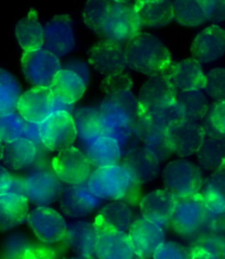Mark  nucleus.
Wrapping results in <instances>:
<instances>
[{
	"label": "nucleus",
	"mask_w": 225,
	"mask_h": 259,
	"mask_svg": "<svg viewBox=\"0 0 225 259\" xmlns=\"http://www.w3.org/2000/svg\"><path fill=\"white\" fill-rule=\"evenodd\" d=\"M72 117L75 124V129H77V135L82 143H86V141H90L101 136V133H99L98 108H78L73 112Z\"/></svg>",
	"instance_id": "f704fd0d"
},
{
	"label": "nucleus",
	"mask_w": 225,
	"mask_h": 259,
	"mask_svg": "<svg viewBox=\"0 0 225 259\" xmlns=\"http://www.w3.org/2000/svg\"><path fill=\"white\" fill-rule=\"evenodd\" d=\"M178 90L167 72L150 76L139 91V116L171 106L176 103Z\"/></svg>",
	"instance_id": "1a4fd4ad"
},
{
	"label": "nucleus",
	"mask_w": 225,
	"mask_h": 259,
	"mask_svg": "<svg viewBox=\"0 0 225 259\" xmlns=\"http://www.w3.org/2000/svg\"><path fill=\"white\" fill-rule=\"evenodd\" d=\"M131 182L136 186L155 180L159 176L160 161L153 151L145 147L130 149L122 161Z\"/></svg>",
	"instance_id": "dca6fc26"
},
{
	"label": "nucleus",
	"mask_w": 225,
	"mask_h": 259,
	"mask_svg": "<svg viewBox=\"0 0 225 259\" xmlns=\"http://www.w3.org/2000/svg\"><path fill=\"white\" fill-rule=\"evenodd\" d=\"M31 246L28 243L26 237L21 235H12L6 240L4 247V256L5 257H32L30 252Z\"/></svg>",
	"instance_id": "de8ad7c7"
},
{
	"label": "nucleus",
	"mask_w": 225,
	"mask_h": 259,
	"mask_svg": "<svg viewBox=\"0 0 225 259\" xmlns=\"http://www.w3.org/2000/svg\"><path fill=\"white\" fill-rule=\"evenodd\" d=\"M133 89V79L127 73H116L106 76L101 84V90L105 95L125 93Z\"/></svg>",
	"instance_id": "49530a36"
},
{
	"label": "nucleus",
	"mask_w": 225,
	"mask_h": 259,
	"mask_svg": "<svg viewBox=\"0 0 225 259\" xmlns=\"http://www.w3.org/2000/svg\"><path fill=\"white\" fill-rule=\"evenodd\" d=\"M127 66L145 75L154 76L167 72L171 65V53L157 36L139 32L126 42Z\"/></svg>",
	"instance_id": "f03ea898"
},
{
	"label": "nucleus",
	"mask_w": 225,
	"mask_h": 259,
	"mask_svg": "<svg viewBox=\"0 0 225 259\" xmlns=\"http://www.w3.org/2000/svg\"><path fill=\"white\" fill-rule=\"evenodd\" d=\"M83 144V152L93 168L117 165L121 160V147L114 138L98 136Z\"/></svg>",
	"instance_id": "b1692460"
},
{
	"label": "nucleus",
	"mask_w": 225,
	"mask_h": 259,
	"mask_svg": "<svg viewBox=\"0 0 225 259\" xmlns=\"http://www.w3.org/2000/svg\"><path fill=\"white\" fill-rule=\"evenodd\" d=\"M29 201L16 193L0 194V232L9 231L27 221Z\"/></svg>",
	"instance_id": "a878e982"
},
{
	"label": "nucleus",
	"mask_w": 225,
	"mask_h": 259,
	"mask_svg": "<svg viewBox=\"0 0 225 259\" xmlns=\"http://www.w3.org/2000/svg\"><path fill=\"white\" fill-rule=\"evenodd\" d=\"M165 189L174 196H186L199 193L203 186L200 166L185 159L169 162L162 172Z\"/></svg>",
	"instance_id": "423d86ee"
},
{
	"label": "nucleus",
	"mask_w": 225,
	"mask_h": 259,
	"mask_svg": "<svg viewBox=\"0 0 225 259\" xmlns=\"http://www.w3.org/2000/svg\"><path fill=\"white\" fill-rule=\"evenodd\" d=\"M52 166L56 176L65 184L86 183L93 171L84 152L74 147L59 151L52 160Z\"/></svg>",
	"instance_id": "ddd939ff"
},
{
	"label": "nucleus",
	"mask_w": 225,
	"mask_h": 259,
	"mask_svg": "<svg viewBox=\"0 0 225 259\" xmlns=\"http://www.w3.org/2000/svg\"><path fill=\"white\" fill-rule=\"evenodd\" d=\"M210 209L205 205L201 193L176 196V208L170 221L174 233L188 243L202 233Z\"/></svg>",
	"instance_id": "7ed1b4c3"
},
{
	"label": "nucleus",
	"mask_w": 225,
	"mask_h": 259,
	"mask_svg": "<svg viewBox=\"0 0 225 259\" xmlns=\"http://www.w3.org/2000/svg\"><path fill=\"white\" fill-rule=\"evenodd\" d=\"M142 26L133 3L113 2L102 29V38L121 43L140 32Z\"/></svg>",
	"instance_id": "39448f33"
},
{
	"label": "nucleus",
	"mask_w": 225,
	"mask_h": 259,
	"mask_svg": "<svg viewBox=\"0 0 225 259\" xmlns=\"http://www.w3.org/2000/svg\"><path fill=\"white\" fill-rule=\"evenodd\" d=\"M176 208V196L168 190H157L147 194L140 202L143 219L154 222L161 228L170 225Z\"/></svg>",
	"instance_id": "5701e85b"
},
{
	"label": "nucleus",
	"mask_w": 225,
	"mask_h": 259,
	"mask_svg": "<svg viewBox=\"0 0 225 259\" xmlns=\"http://www.w3.org/2000/svg\"><path fill=\"white\" fill-rule=\"evenodd\" d=\"M176 103L186 120H201L209 109L208 100L201 90L178 91Z\"/></svg>",
	"instance_id": "2f4dec72"
},
{
	"label": "nucleus",
	"mask_w": 225,
	"mask_h": 259,
	"mask_svg": "<svg viewBox=\"0 0 225 259\" xmlns=\"http://www.w3.org/2000/svg\"><path fill=\"white\" fill-rule=\"evenodd\" d=\"M133 184L127 172L118 164L94 169L87 180V187L94 194L109 201L126 197Z\"/></svg>",
	"instance_id": "0eeeda50"
},
{
	"label": "nucleus",
	"mask_w": 225,
	"mask_h": 259,
	"mask_svg": "<svg viewBox=\"0 0 225 259\" xmlns=\"http://www.w3.org/2000/svg\"><path fill=\"white\" fill-rule=\"evenodd\" d=\"M206 20L220 23L225 20V0H198Z\"/></svg>",
	"instance_id": "09e8293b"
},
{
	"label": "nucleus",
	"mask_w": 225,
	"mask_h": 259,
	"mask_svg": "<svg viewBox=\"0 0 225 259\" xmlns=\"http://www.w3.org/2000/svg\"><path fill=\"white\" fill-rule=\"evenodd\" d=\"M114 2H117V3H131L133 0H114Z\"/></svg>",
	"instance_id": "13d9d810"
},
{
	"label": "nucleus",
	"mask_w": 225,
	"mask_h": 259,
	"mask_svg": "<svg viewBox=\"0 0 225 259\" xmlns=\"http://www.w3.org/2000/svg\"><path fill=\"white\" fill-rule=\"evenodd\" d=\"M62 212L67 218H83L91 214L101 205L102 197L94 194L83 184H67L59 197Z\"/></svg>",
	"instance_id": "f3484780"
},
{
	"label": "nucleus",
	"mask_w": 225,
	"mask_h": 259,
	"mask_svg": "<svg viewBox=\"0 0 225 259\" xmlns=\"http://www.w3.org/2000/svg\"><path fill=\"white\" fill-rule=\"evenodd\" d=\"M201 120L206 136L225 137V101L212 104Z\"/></svg>",
	"instance_id": "a19ab883"
},
{
	"label": "nucleus",
	"mask_w": 225,
	"mask_h": 259,
	"mask_svg": "<svg viewBox=\"0 0 225 259\" xmlns=\"http://www.w3.org/2000/svg\"><path fill=\"white\" fill-rule=\"evenodd\" d=\"M75 43L73 20L68 15L55 16L43 27V49L59 59L72 52Z\"/></svg>",
	"instance_id": "4468645a"
},
{
	"label": "nucleus",
	"mask_w": 225,
	"mask_h": 259,
	"mask_svg": "<svg viewBox=\"0 0 225 259\" xmlns=\"http://www.w3.org/2000/svg\"><path fill=\"white\" fill-rule=\"evenodd\" d=\"M94 225L96 228V257L101 259H130L135 257L133 244L128 234L113 227L97 215Z\"/></svg>",
	"instance_id": "6e6552de"
},
{
	"label": "nucleus",
	"mask_w": 225,
	"mask_h": 259,
	"mask_svg": "<svg viewBox=\"0 0 225 259\" xmlns=\"http://www.w3.org/2000/svg\"><path fill=\"white\" fill-rule=\"evenodd\" d=\"M197 155L199 164L202 169L214 171L225 159V137H212L205 135Z\"/></svg>",
	"instance_id": "473e14b6"
},
{
	"label": "nucleus",
	"mask_w": 225,
	"mask_h": 259,
	"mask_svg": "<svg viewBox=\"0 0 225 259\" xmlns=\"http://www.w3.org/2000/svg\"><path fill=\"white\" fill-rule=\"evenodd\" d=\"M36 155L35 145L29 139L21 137L6 143L3 151V162L12 171L27 169L35 161Z\"/></svg>",
	"instance_id": "bb28decb"
},
{
	"label": "nucleus",
	"mask_w": 225,
	"mask_h": 259,
	"mask_svg": "<svg viewBox=\"0 0 225 259\" xmlns=\"http://www.w3.org/2000/svg\"><path fill=\"white\" fill-rule=\"evenodd\" d=\"M54 112H66L72 115L74 112V104H67L58 100V98H54L53 113Z\"/></svg>",
	"instance_id": "5fc2aeb1"
},
{
	"label": "nucleus",
	"mask_w": 225,
	"mask_h": 259,
	"mask_svg": "<svg viewBox=\"0 0 225 259\" xmlns=\"http://www.w3.org/2000/svg\"><path fill=\"white\" fill-rule=\"evenodd\" d=\"M191 53L200 63H211L225 54V30L211 26L200 32L192 42Z\"/></svg>",
	"instance_id": "4be33fe9"
},
{
	"label": "nucleus",
	"mask_w": 225,
	"mask_h": 259,
	"mask_svg": "<svg viewBox=\"0 0 225 259\" xmlns=\"http://www.w3.org/2000/svg\"><path fill=\"white\" fill-rule=\"evenodd\" d=\"M42 143L50 151H61L72 147L77 140L73 117L66 112H54L40 124Z\"/></svg>",
	"instance_id": "9b49d317"
},
{
	"label": "nucleus",
	"mask_w": 225,
	"mask_h": 259,
	"mask_svg": "<svg viewBox=\"0 0 225 259\" xmlns=\"http://www.w3.org/2000/svg\"><path fill=\"white\" fill-rule=\"evenodd\" d=\"M136 136H138V138L142 141L143 147L153 151L157 156L160 162L165 161L166 159L172 155V151L167 140L166 132L148 127L139 120L136 129Z\"/></svg>",
	"instance_id": "72a5a7b5"
},
{
	"label": "nucleus",
	"mask_w": 225,
	"mask_h": 259,
	"mask_svg": "<svg viewBox=\"0 0 225 259\" xmlns=\"http://www.w3.org/2000/svg\"><path fill=\"white\" fill-rule=\"evenodd\" d=\"M63 243L66 247L80 258L96 256V228L94 223L78 221L66 224Z\"/></svg>",
	"instance_id": "412c9836"
},
{
	"label": "nucleus",
	"mask_w": 225,
	"mask_h": 259,
	"mask_svg": "<svg viewBox=\"0 0 225 259\" xmlns=\"http://www.w3.org/2000/svg\"><path fill=\"white\" fill-rule=\"evenodd\" d=\"M27 122L28 120L24 119L19 112L0 116V139L3 143H10L23 137Z\"/></svg>",
	"instance_id": "37998d69"
},
{
	"label": "nucleus",
	"mask_w": 225,
	"mask_h": 259,
	"mask_svg": "<svg viewBox=\"0 0 225 259\" xmlns=\"http://www.w3.org/2000/svg\"><path fill=\"white\" fill-rule=\"evenodd\" d=\"M102 219L122 232L129 231L131 225V219H133V212L126 203L121 201H113L105 205L101 212H99Z\"/></svg>",
	"instance_id": "58836bf2"
},
{
	"label": "nucleus",
	"mask_w": 225,
	"mask_h": 259,
	"mask_svg": "<svg viewBox=\"0 0 225 259\" xmlns=\"http://www.w3.org/2000/svg\"><path fill=\"white\" fill-rule=\"evenodd\" d=\"M27 222L40 242L55 244L65 235L66 223L62 215L47 206H39L28 214Z\"/></svg>",
	"instance_id": "2eb2a0df"
},
{
	"label": "nucleus",
	"mask_w": 225,
	"mask_h": 259,
	"mask_svg": "<svg viewBox=\"0 0 225 259\" xmlns=\"http://www.w3.org/2000/svg\"><path fill=\"white\" fill-rule=\"evenodd\" d=\"M89 62L94 70L106 76L124 72L127 67L125 48L121 43L104 39L90 49Z\"/></svg>",
	"instance_id": "a211bd4d"
},
{
	"label": "nucleus",
	"mask_w": 225,
	"mask_h": 259,
	"mask_svg": "<svg viewBox=\"0 0 225 259\" xmlns=\"http://www.w3.org/2000/svg\"><path fill=\"white\" fill-rule=\"evenodd\" d=\"M155 259H192L212 258V256L196 246H183L176 242H162L153 256Z\"/></svg>",
	"instance_id": "4c0bfd02"
},
{
	"label": "nucleus",
	"mask_w": 225,
	"mask_h": 259,
	"mask_svg": "<svg viewBox=\"0 0 225 259\" xmlns=\"http://www.w3.org/2000/svg\"><path fill=\"white\" fill-rule=\"evenodd\" d=\"M23 181L28 201L36 206H47L59 200L65 188V183L56 176L52 162L30 165Z\"/></svg>",
	"instance_id": "20e7f679"
},
{
	"label": "nucleus",
	"mask_w": 225,
	"mask_h": 259,
	"mask_svg": "<svg viewBox=\"0 0 225 259\" xmlns=\"http://www.w3.org/2000/svg\"><path fill=\"white\" fill-rule=\"evenodd\" d=\"M128 235L136 257L140 258H153L156 249L165 242L164 230L154 222L143 218L131 223Z\"/></svg>",
	"instance_id": "aec40b11"
},
{
	"label": "nucleus",
	"mask_w": 225,
	"mask_h": 259,
	"mask_svg": "<svg viewBox=\"0 0 225 259\" xmlns=\"http://www.w3.org/2000/svg\"><path fill=\"white\" fill-rule=\"evenodd\" d=\"M166 134L172 153L180 158L197 153L205 137V132L201 124L183 118L171 122L167 128Z\"/></svg>",
	"instance_id": "f8f14e48"
},
{
	"label": "nucleus",
	"mask_w": 225,
	"mask_h": 259,
	"mask_svg": "<svg viewBox=\"0 0 225 259\" xmlns=\"http://www.w3.org/2000/svg\"><path fill=\"white\" fill-rule=\"evenodd\" d=\"M24 138L29 139L30 141L35 145L36 148L39 147H45V144L42 143L41 135H40V124L39 122H27L26 131H24Z\"/></svg>",
	"instance_id": "3c124183"
},
{
	"label": "nucleus",
	"mask_w": 225,
	"mask_h": 259,
	"mask_svg": "<svg viewBox=\"0 0 225 259\" xmlns=\"http://www.w3.org/2000/svg\"><path fill=\"white\" fill-rule=\"evenodd\" d=\"M201 195L212 212L225 213V159L203 182Z\"/></svg>",
	"instance_id": "c85d7f7f"
},
{
	"label": "nucleus",
	"mask_w": 225,
	"mask_h": 259,
	"mask_svg": "<svg viewBox=\"0 0 225 259\" xmlns=\"http://www.w3.org/2000/svg\"><path fill=\"white\" fill-rule=\"evenodd\" d=\"M62 69L77 73L78 75L81 76V78L83 79L86 85L89 84L90 71H89V67H87V64L84 62V61L79 60V59L68 60L63 65H62Z\"/></svg>",
	"instance_id": "8fccbe9b"
},
{
	"label": "nucleus",
	"mask_w": 225,
	"mask_h": 259,
	"mask_svg": "<svg viewBox=\"0 0 225 259\" xmlns=\"http://www.w3.org/2000/svg\"><path fill=\"white\" fill-rule=\"evenodd\" d=\"M114 0H87L84 8V22L92 31L102 38L105 18Z\"/></svg>",
	"instance_id": "ea45409f"
},
{
	"label": "nucleus",
	"mask_w": 225,
	"mask_h": 259,
	"mask_svg": "<svg viewBox=\"0 0 225 259\" xmlns=\"http://www.w3.org/2000/svg\"><path fill=\"white\" fill-rule=\"evenodd\" d=\"M12 183V175L9 171L0 166V194L9 192Z\"/></svg>",
	"instance_id": "603ef678"
},
{
	"label": "nucleus",
	"mask_w": 225,
	"mask_h": 259,
	"mask_svg": "<svg viewBox=\"0 0 225 259\" xmlns=\"http://www.w3.org/2000/svg\"><path fill=\"white\" fill-rule=\"evenodd\" d=\"M54 96L50 88L34 86L21 94L17 110L24 119L31 122H41L53 113Z\"/></svg>",
	"instance_id": "6ab92c4d"
},
{
	"label": "nucleus",
	"mask_w": 225,
	"mask_h": 259,
	"mask_svg": "<svg viewBox=\"0 0 225 259\" xmlns=\"http://www.w3.org/2000/svg\"><path fill=\"white\" fill-rule=\"evenodd\" d=\"M203 90L215 102L225 101V69L217 67L206 74Z\"/></svg>",
	"instance_id": "a18cd8bd"
},
{
	"label": "nucleus",
	"mask_w": 225,
	"mask_h": 259,
	"mask_svg": "<svg viewBox=\"0 0 225 259\" xmlns=\"http://www.w3.org/2000/svg\"><path fill=\"white\" fill-rule=\"evenodd\" d=\"M173 18L185 27H199L205 23L206 18L198 0H173Z\"/></svg>",
	"instance_id": "e433bc0d"
},
{
	"label": "nucleus",
	"mask_w": 225,
	"mask_h": 259,
	"mask_svg": "<svg viewBox=\"0 0 225 259\" xmlns=\"http://www.w3.org/2000/svg\"><path fill=\"white\" fill-rule=\"evenodd\" d=\"M24 77L34 86L50 88L54 76L61 69L59 58L46 49L24 51L21 59Z\"/></svg>",
	"instance_id": "9d476101"
},
{
	"label": "nucleus",
	"mask_w": 225,
	"mask_h": 259,
	"mask_svg": "<svg viewBox=\"0 0 225 259\" xmlns=\"http://www.w3.org/2000/svg\"><path fill=\"white\" fill-rule=\"evenodd\" d=\"M188 244L202 248L212 258H225V233L204 234Z\"/></svg>",
	"instance_id": "c03bdc74"
},
{
	"label": "nucleus",
	"mask_w": 225,
	"mask_h": 259,
	"mask_svg": "<svg viewBox=\"0 0 225 259\" xmlns=\"http://www.w3.org/2000/svg\"><path fill=\"white\" fill-rule=\"evenodd\" d=\"M3 151H4V145H3L2 139H0V160L3 159Z\"/></svg>",
	"instance_id": "4d7b16f0"
},
{
	"label": "nucleus",
	"mask_w": 225,
	"mask_h": 259,
	"mask_svg": "<svg viewBox=\"0 0 225 259\" xmlns=\"http://www.w3.org/2000/svg\"><path fill=\"white\" fill-rule=\"evenodd\" d=\"M16 36L23 51L43 48V27L38 20V14L34 9H31L28 16L17 23Z\"/></svg>",
	"instance_id": "7c9ffc66"
},
{
	"label": "nucleus",
	"mask_w": 225,
	"mask_h": 259,
	"mask_svg": "<svg viewBox=\"0 0 225 259\" xmlns=\"http://www.w3.org/2000/svg\"><path fill=\"white\" fill-rule=\"evenodd\" d=\"M98 121L101 136L114 138L124 146L136 134L139 121L138 98L131 93L106 95L98 107Z\"/></svg>",
	"instance_id": "f257e3e1"
},
{
	"label": "nucleus",
	"mask_w": 225,
	"mask_h": 259,
	"mask_svg": "<svg viewBox=\"0 0 225 259\" xmlns=\"http://www.w3.org/2000/svg\"><path fill=\"white\" fill-rule=\"evenodd\" d=\"M9 193H16V194H20V195L26 196L23 177L12 175V183H11V187L9 189Z\"/></svg>",
	"instance_id": "864d4df0"
},
{
	"label": "nucleus",
	"mask_w": 225,
	"mask_h": 259,
	"mask_svg": "<svg viewBox=\"0 0 225 259\" xmlns=\"http://www.w3.org/2000/svg\"><path fill=\"white\" fill-rule=\"evenodd\" d=\"M21 88L15 76L0 69V116L16 112Z\"/></svg>",
	"instance_id": "c9c22d12"
},
{
	"label": "nucleus",
	"mask_w": 225,
	"mask_h": 259,
	"mask_svg": "<svg viewBox=\"0 0 225 259\" xmlns=\"http://www.w3.org/2000/svg\"><path fill=\"white\" fill-rule=\"evenodd\" d=\"M182 118V114H181L177 103H174L171 106L139 116V120L143 124L162 132H167V128L171 122Z\"/></svg>",
	"instance_id": "79ce46f5"
},
{
	"label": "nucleus",
	"mask_w": 225,
	"mask_h": 259,
	"mask_svg": "<svg viewBox=\"0 0 225 259\" xmlns=\"http://www.w3.org/2000/svg\"><path fill=\"white\" fill-rule=\"evenodd\" d=\"M172 83L178 91L203 90L205 75L201 63L196 59H185L170 65L167 70Z\"/></svg>",
	"instance_id": "393cba45"
},
{
	"label": "nucleus",
	"mask_w": 225,
	"mask_h": 259,
	"mask_svg": "<svg viewBox=\"0 0 225 259\" xmlns=\"http://www.w3.org/2000/svg\"><path fill=\"white\" fill-rule=\"evenodd\" d=\"M162 0H135V3H160Z\"/></svg>",
	"instance_id": "6e6d98bb"
},
{
	"label": "nucleus",
	"mask_w": 225,
	"mask_h": 259,
	"mask_svg": "<svg viewBox=\"0 0 225 259\" xmlns=\"http://www.w3.org/2000/svg\"><path fill=\"white\" fill-rule=\"evenodd\" d=\"M142 27L161 28L173 20V8L170 0L160 3H134Z\"/></svg>",
	"instance_id": "c756f323"
},
{
	"label": "nucleus",
	"mask_w": 225,
	"mask_h": 259,
	"mask_svg": "<svg viewBox=\"0 0 225 259\" xmlns=\"http://www.w3.org/2000/svg\"><path fill=\"white\" fill-rule=\"evenodd\" d=\"M86 86L77 73L61 69L54 76L50 90L54 98L67 104H74L83 96Z\"/></svg>",
	"instance_id": "cd10ccee"
}]
</instances>
